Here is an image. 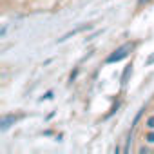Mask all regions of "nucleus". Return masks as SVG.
Instances as JSON below:
<instances>
[{
	"instance_id": "obj_1",
	"label": "nucleus",
	"mask_w": 154,
	"mask_h": 154,
	"mask_svg": "<svg viewBox=\"0 0 154 154\" xmlns=\"http://www.w3.org/2000/svg\"><path fill=\"white\" fill-rule=\"evenodd\" d=\"M131 49H132V45H131V44H123L120 49H116V51H114V53H112V54L107 58V63H114V62H120L122 58H125V56L129 54V51H131Z\"/></svg>"
},
{
	"instance_id": "obj_2",
	"label": "nucleus",
	"mask_w": 154,
	"mask_h": 154,
	"mask_svg": "<svg viewBox=\"0 0 154 154\" xmlns=\"http://www.w3.org/2000/svg\"><path fill=\"white\" fill-rule=\"evenodd\" d=\"M89 27V24H84V26H80V27H76V29H72V31H69L67 35H63L62 38H58L60 42H63V40H67V38H71L72 35H76V33H80V31H84V29H87Z\"/></svg>"
},
{
	"instance_id": "obj_3",
	"label": "nucleus",
	"mask_w": 154,
	"mask_h": 154,
	"mask_svg": "<svg viewBox=\"0 0 154 154\" xmlns=\"http://www.w3.org/2000/svg\"><path fill=\"white\" fill-rule=\"evenodd\" d=\"M15 120H17L15 116H4V118H2V122H0V127H2V131H6V129L15 122Z\"/></svg>"
},
{
	"instance_id": "obj_4",
	"label": "nucleus",
	"mask_w": 154,
	"mask_h": 154,
	"mask_svg": "<svg viewBox=\"0 0 154 154\" xmlns=\"http://www.w3.org/2000/svg\"><path fill=\"white\" fill-rule=\"evenodd\" d=\"M129 72H131V65H127V67H125V71H123V76H122V85H125V84H127Z\"/></svg>"
},
{
	"instance_id": "obj_5",
	"label": "nucleus",
	"mask_w": 154,
	"mask_h": 154,
	"mask_svg": "<svg viewBox=\"0 0 154 154\" xmlns=\"http://www.w3.org/2000/svg\"><path fill=\"white\" fill-rule=\"evenodd\" d=\"M147 125H149V129H154V116H150L147 120Z\"/></svg>"
},
{
	"instance_id": "obj_6",
	"label": "nucleus",
	"mask_w": 154,
	"mask_h": 154,
	"mask_svg": "<svg viewBox=\"0 0 154 154\" xmlns=\"http://www.w3.org/2000/svg\"><path fill=\"white\" fill-rule=\"evenodd\" d=\"M147 141L154 143V132H149V134H147Z\"/></svg>"
},
{
	"instance_id": "obj_7",
	"label": "nucleus",
	"mask_w": 154,
	"mask_h": 154,
	"mask_svg": "<svg viewBox=\"0 0 154 154\" xmlns=\"http://www.w3.org/2000/svg\"><path fill=\"white\" fill-rule=\"evenodd\" d=\"M152 63H154V54H152V56L147 60V65H152Z\"/></svg>"
}]
</instances>
